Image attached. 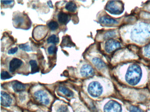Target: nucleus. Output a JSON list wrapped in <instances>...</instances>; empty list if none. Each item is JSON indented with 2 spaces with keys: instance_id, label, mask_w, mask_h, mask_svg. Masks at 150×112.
<instances>
[{
  "instance_id": "f257e3e1",
  "label": "nucleus",
  "mask_w": 150,
  "mask_h": 112,
  "mask_svg": "<svg viewBox=\"0 0 150 112\" xmlns=\"http://www.w3.org/2000/svg\"><path fill=\"white\" fill-rule=\"evenodd\" d=\"M110 74L114 80L132 87L145 85L150 81L149 65L141 60L117 65L110 69Z\"/></svg>"
},
{
  "instance_id": "f03ea898",
  "label": "nucleus",
  "mask_w": 150,
  "mask_h": 112,
  "mask_svg": "<svg viewBox=\"0 0 150 112\" xmlns=\"http://www.w3.org/2000/svg\"><path fill=\"white\" fill-rule=\"evenodd\" d=\"M119 29L121 40L125 46L141 48L150 43V21L137 19Z\"/></svg>"
},
{
  "instance_id": "7ed1b4c3",
  "label": "nucleus",
  "mask_w": 150,
  "mask_h": 112,
  "mask_svg": "<svg viewBox=\"0 0 150 112\" xmlns=\"http://www.w3.org/2000/svg\"><path fill=\"white\" fill-rule=\"evenodd\" d=\"M139 48L134 46H128L118 49L109 60L110 68L120 64L141 60L138 54Z\"/></svg>"
},
{
  "instance_id": "20e7f679",
  "label": "nucleus",
  "mask_w": 150,
  "mask_h": 112,
  "mask_svg": "<svg viewBox=\"0 0 150 112\" xmlns=\"http://www.w3.org/2000/svg\"><path fill=\"white\" fill-rule=\"evenodd\" d=\"M137 19L134 13L124 15L120 17H113L105 11H102L98 17L99 23L109 28H119L123 25L135 22Z\"/></svg>"
},
{
  "instance_id": "39448f33",
  "label": "nucleus",
  "mask_w": 150,
  "mask_h": 112,
  "mask_svg": "<svg viewBox=\"0 0 150 112\" xmlns=\"http://www.w3.org/2000/svg\"><path fill=\"white\" fill-rule=\"evenodd\" d=\"M100 50L108 60L118 49L125 47L120 38L108 39L100 44Z\"/></svg>"
},
{
  "instance_id": "423d86ee",
  "label": "nucleus",
  "mask_w": 150,
  "mask_h": 112,
  "mask_svg": "<svg viewBox=\"0 0 150 112\" xmlns=\"http://www.w3.org/2000/svg\"><path fill=\"white\" fill-rule=\"evenodd\" d=\"M104 10L112 16L120 15L124 11V3L122 1H108L105 5Z\"/></svg>"
},
{
  "instance_id": "0eeeda50",
  "label": "nucleus",
  "mask_w": 150,
  "mask_h": 112,
  "mask_svg": "<svg viewBox=\"0 0 150 112\" xmlns=\"http://www.w3.org/2000/svg\"><path fill=\"white\" fill-rule=\"evenodd\" d=\"M115 38L121 39L119 28H108L100 31L97 37V40L101 43L108 40Z\"/></svg>"
},
{
  "instance_id": "6e6552de",
  "label": "nucleus",
  "mask_w": 150,
  "mask_h": 112,
  "mask_svg": "<svg viewBox=\"0 0 150 112\" xmlns=\"http://www.w3.org/2000/svg\"><path fill=\"white\" fill-rule=\"evenodd\" d=\"M100 80H93L89 83L88 87V94L93 98H98L104 93L105 89L104 85Z\"/></svg>"
},
{
  "instance_id": "1a4fd4ad",
  "label": "nucleus",
  "mask_w": 150,
  "mask_h": 112,
  "mask_svg": "<svg viewBox=\"0 0 150 112\" xmlns=\"http://www.w3.org/2000/svg\"><path fill=\"white\" fill-rule=\"evenodd\" d=\"M122 110L121 104L114 100L108 101L103 107L104 112H122Z\"/></svg>"
},
{
  "instance_id": "9d476101",
  "label": "nucleus",
  "mask_w": 150,
  "mask_h": 112,
  "mask_svg": "<svg viewBox=\"0 0 150 112\" xmlns=\"http://www.w3.org/2000/svg\"><path fill=\"white\" fill-rule=\"evenodd\" d=\"M138 54L140 60L149 65L150 64V43L139 48Z\"/></svg>"
},
{
  "instance_id": "9b49d317",
  "label": "nucleus",
  "mask_w": 150,
  "mask_h": 112,
  "mask_svg": "<svg viewBox=\"0 0 150 112\" xmlns=\"http://www.w3.org/2000/svg\"><path fill=\"white\" fill-rule=\"evenodd\" d=\"M34 96L36 100L41 104L46 105L50 103V100L49 96L45 92L42 90L36 92L34 93Z\"/></svg>"
},
{
  "instance_id": "f8f14e48",
  "label": "nucleus",
  "mask_w": 150,
  "mask_h": 112,
  "mask_svg": "<svg viewBox=\"0 0 150 112\" xmlns=\"http://www.w3.org/2000/svg\"><path fill=\"white\" fill-rule=\"evenodd\" d=\"M81 76L86 78H90L95 75V72L93 67L89 64H85L81 67L80 71Z\"/></svg>"
},
{
  "instance_id": "ddd939ff",
  "label": "nucleus",
  "mask_w": 150,
  "mask_h": 112,
  "mask_svg": "<svg viewBox=\"0 0 150 112\" xmlns=\"http://www.w3.org/2000/svg\"><path fill=\"white\" fill-rule=\"evenodd\" d=\"M1 105L3 106L8 107L11 105L12 102V99L11 96L5 92L1 91Z\"/></svg>"
},
{
  "instance_id": "4468645a",
  "label": "nucleus",
  "mask_w": 150,
  "mask_h": 112,
  "mask_svg": "<svg viewBox=\"0 0 150 112\" xmlns=\"http://www.w3.org/2000/svg\"><path fill=\"white\" fill-rule=\"evenodd\" d=\"M23 63V61L19 59H13L9 64V71L11 72H14L22 65Z\"/></svg>"
},
{
  "instance_id": "2eb2a0df",
  "label": "nucleus",
  "mask_w": 150,
  "mask_h": 112,
  "mask_svg": "<svg viewBox=\"0 0 150 112\" xmlns=\"http://www.w3.org/2000/svg\"><path fill=\"white\" fill-rule=\"evenodd\" d=\"M58 18L59 22L60 23L62 24H66L67 23L69 20V16L66 13L60 12L59 14Z\"/></svg>"
},
{
  "instance_id": "dca6fc26",
  "label": "nucleus",
  "mask_w": 150,
  "mask_h": 112,
  "mask_svg": "<svg viewBox=\"0 0 150 112\" xmlns=\"http://www.w3.org/2000/svg\"><path fill=\"white\" fill-rule=\"evenodd\" d=\"M13 88L16 92H21L25 90L26 87L22 83L18 81L15 82L13 85Z\"/></svg>"
},
{
  "instance_id": "f3484780",
  "label": "nucleus",
  "mask_w": 150,
  "mask_h": 112,
  "mask_svg": "<svg viewBox=\"0 0 150 112\" xmlns=\"http://www.w3.org/2000/svg\"><path fill=\"white\" fill-rule=\"evenodd\" d=\"M59 90L67 97H73L74 95L73 92L70 89H68L67 88L63 86H60L59 88Z\"/></svg>"
},
{
  "instance_id": "a211bd4d",
  "label": "nucleus",
  "mask_w": 150,
  "mask_h": 112,
  "mask_svg": "<svg viewBox=\"0 0 150 112\" xmlns=\"http://www.w3.org/2000/svg\"><path fill=\"white\" fill-rule=\"evenodd\" d=\"M77 8L76 4L72 1H70L67 3L65 6L66 9L70 12H74L77 9Z\"/></svg>"
},
{
  "instance_id": "6ab92c4d",
  "label": "nucleus",
  "mask_w": 150,
  "mask_h": 112,
  "mask_svg": "<svg viewBox=\"0 0 150 112\" xmlns=\"http://www.w3.org/2000/svg\"><path fill=\"white\" fill-rule=\"evenodd\" d=\"M30 64L31 66V72L32 74L37 72L39 71L38 66L36 61L35 60H31L30 61Z\"/></svg>"
},
{
  "instance_id": "aec40b11",
  "label": "nucleus",
  "mask_w": 150,
  "mask_h": 112,
  "mask_svg": "<svg viewBox=\"0 0 150 112\" xmlns=\"http://www.w3.org/2000/svg\"><path fill=\"white\" fill-rule=\"evenodd\" d=\"M139 8L141 10L150 14V1L146 2L145 3L142 4V6Z\"/></svg>"
},
{
  "instance_id": "412c9836",
  "label": "nucleus",
  "mask_w": 150,
  "mask_h": 112,
  "mask_svg": "<svg viewBox=\"0 0 150 112\" xmlns=\"http://www.w3.org/2000/svg\"><path fill=\"white\" fill-rule=\"evenodd\" d=\"M47 42L48 43H57L59 42V38L56 35H52L49 37L47 39Z\"/></svg>"
},
{
  "instance_id": "4be33fe9",
  "label": "nucleus",
  "mask_w": 150,
  "mask_h": 112,
  "mask_svg": "<svg viewBox=\"0 0 150 112\" xmlns=\"http://www.w3.org/2000/svg\"><path fill=\"white\" fill-rule=\"evenodd\" d=\"M24 22V19L21 16H17L15 18L14 22L16 25L20 26Z\"/></svg>"
},
{
  "instance_id": "5701e85b",
  "label": "nucleus",
  "mask_w": 150,
  "mask_h": 112,
  "mask_svg": "<svg viewBox=\"0 0 150 112\" xmlns=\"http://www.w3.org/2000/svg\"><path fill=\"white\" fill-rule=\"evenodd\" d=\"M48 26L49 28L52 31L56 30L59 27L58 24L55 21H51L49 22L48 24Z\"/></svg>"
},
{
  "instance_id": "b1692460",
  "label": "nucleus",
  "mask_w": 150,
  "mask_h": 112,
  "mask_svg": "<svg viewBox=\"0 0 150 112\" xmlns=\"http://www.w3.org/2000/svg\"><path fill=\"white\" fill-rule=\"evenodd\" d=\"M1 77L2 80L8 79L12 78V76L6 71H3L1 74Z\"/></svg>"
},
{
  "instance_id": "393cba45",
  "label": "nucleus",
  "mask_w": 150,
  "mask_h": 112,
  "mask_svg": "<svg viewBox=\"0 0 150 112\" xmlns=\"http://www.w3.org/2000/svg\"><path fill=\"white\" fill-rule=\"evenodd\" d=\"M57 112H69V109L67 106L62 105L58 108Z\"/></svg>"
},
{
  "instance_id": "a878e982",
  "label": "nucleus",
  "mask_w": 150,
  "mask_h": 112,
  "mask_svg": "<svg viewBox=\"0 0 150 112\" xmlns=\"http://www.w3.org/2000/svg\"><path fill=\"white\" fill-rule=\"evenodd\" d=\"M20 49L26 51H30L31 50V48L30 46L26 44H21L19 46Z\"/></svg>"
},
{
  "instance_id": "bb28decb",
  "label": "nucleus",
  "mask_w": 150,
  "mask_h": 112,
  "mask_svg": "<svg viewBox=\"0 0 150 112\" xmlns=\"http://www.w3.org/2000/svg\"><path fill=\"white\" fill-rule=\"evenodd\" d=\"M48 51L49 54H55L57 52V48L54 46H51L48 48Z\"/></svg>"
},
{
  "instance_id": "cd10ccee",
  "label": "nucleus",
  "mask_w": 150,
  "mask_h": 112,
  "mask_svg": "<svg viewBox=\"0 0 150 112\" xmlns=\"http://www.w3.org/2000/svg\"><path fill=\"white\" fill-rule=\"evenodd\" d=\"M130 112H144L142 110L137 107L131 106L129 107Z\"/></svg>"
},
{
  "instance_id": "c85d7f7f",
  "label": "nucleus",
  "mask_w": 150,
  "mask_h": 112,
  "mask_svg": "<svg viewBox=\"0 0 150 112\" xmlns=\"http://www.w3.org/2000/svg\"><path fill=\"white\" fill-rule=\"evenodd\" d=\"M17 50H18V48L17 47L12 48L8 50V53L9 54H14L16 53Z\"/></svg>"
},
{
  "instance_id": "c756f323",
  "label": "nucleus",
  "mask_w": 150,
  "mask_h": 112,
  "mask_svg": "<svg viewBox=\"0 0 150 112\" xmlns=\"http://www.w3.org/2000/svg\"><path fill=\"white\" fill-rule=\"evenodd\" d=\"M1 3L3 4H10L12 3L13 2V1H1Z\"/></svg>"
},
{
  "instance_id": "7c9ffc66",
  "label": "nucleus",
  "mask_w": 150,
  "mask_h": 112,
  "mask_svg": "<svg viewBox=\"0 0 150 112\" xmlns=\"http://www.w3.org/2000/svg\"><path fill=\"white\" fill-rule=\"evenodd\" d=\"M149 68H150V64H149Z\"/></svg>"
},
{
  "instance_id": "2f4dec72",
  "label": "nucleus",
  "mask_w": 150,
  "mask_h": 112,
  "mask_svg": "<svg viewBox=\"0 0 150 112\" xmlns=\"http://www.w3.org/2000/svg\"></svg>"
}]
</instances>
